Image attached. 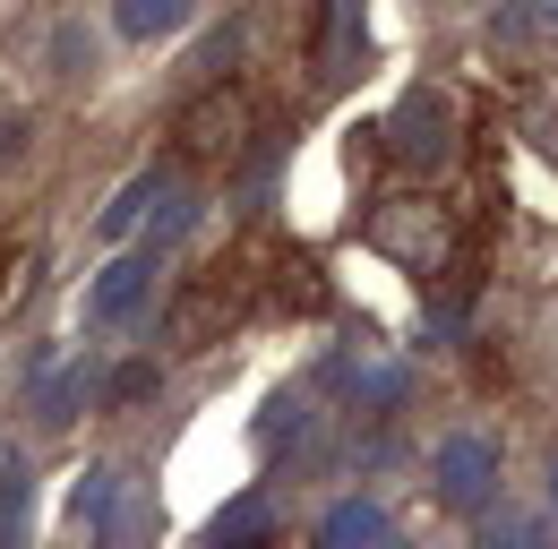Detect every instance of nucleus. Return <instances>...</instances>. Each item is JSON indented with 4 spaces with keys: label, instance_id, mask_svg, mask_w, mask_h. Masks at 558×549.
I'll return each instance as SVG.
<instances>
[{
    "label": "nucleus",
    "instance_id": "obj_16",
    "mask_svg": "<svg viewBox=\"0 0 558 549\" xmlns=\"http://www.w3.org/2000/svg\"><path fill=\"white\" fill-rule=\"evenodd\" d=\"M26 155V112H0V163H17Z\"/></svg>",
    "mask_w": 558,
    "mask_h": 549
},
{
    "label": "nucleus",
    "instance_id": "obj_5",
    "mask_svg": "<svg viewBox=\"0 0 558 549\" xmlns=\"http://www.w3.org/2000/svg\"><path fill=\"white\" fill-rule=\"evenodd\" d=\"M429 489H438V507H456V515L498 507V438H489V429H447V438L429 447Z\"/></svg>",
    "mask_w": 558,
    "mask_h": 549
},
{
    "label": "nucleus",
    "instance_id": "obj_19",
    "mask_svg": "<svg viewBox=\"0 0 558 549\" xmlns=\"http://www.w3.org/2000/svg\"><path fill=\"white\" fill-rule=\"evenodd\" d=\"M550 9H558V0H550Z\"/></svg>",
    "mask_w": 558,
    "mask_h": 549
},
{
    "label": "nucleus",
    "instance_id": "obj_8",
    "mask_svg": "<svg viewBox=\"0 0 558 549\" xmlns=\"http://www.w3.org/2000/svg\"><path fill=\"white\" fill-rule=\"evenodd\" d=\"M163 190H172V172H163V163H155V172H138L130 190H112V206L95 215V232H104L112 249H121V241H138V232H146V215L163 206Z\"/></svg>",
    "mask_w": 558,
    "mask_h": 549
},
{
    "label": "nucleus",
    "instance_id": "obj_2",
    "mask_svg": "<svg viewBox=\"0 0 558 549\" xmlns=\"http://www.w3.org/2000/svg\"><path fill=\"white\" fill-rule=\"evenodd\" d=\"M387 155H396V172H413V181H438L456 155H464V103L447 95V86H404L396 95V112H387Z\"/></svg>",
    "mask_w": 558,
    "mask_h": 549
},
{
    "label": "nucleus",
    "instance_id": "obj_13",
    "mask_svg": "<svg viewBox=\"0 0 558 549\" xmlns=\"http://www.w3.org/2000/svg\"><path fill=\"white\" fill-rule=\"evenodd\" d=\"M215 549H267V498H232L223 507V524L207 533Z\"/></svg>",
    "mask_w": 558,
    "mask_h": 549
},
{
    "label": "nucleus",
    "instance_id": "obj_11",
    "mask_svg": "<svg viewBox=\"0 0 558 549\" xmlns=\"http://www.w3.org/2000/svg\"><path fill=\"white\" fill-rule=\"evenodd\" d=\"M86 395H95V361H61V378L35 387V420L44 429H70L77 412H86Z\"/></svg>",
    "mask_w": 558,
    "mask_h": 549
},
{
    "label": "nucleus",
    "instance_id": "obj_3",
    "mask_svg": "<svg viewBox=\"0 0 558 549\" xmlns=\"http://www.w3.org/2000/svg\"><path fill=\"white\" fill-rule=\"evenodd\" d=\"M369 241L404 274H447V258H456V206L429 198V190H387L369 206Z\"/></svg>",
    "mask_w": 558,
    "mask_h": 549
},
{
    "label": "nucleus",
    "instance_id": "obj_6",
    "mask_svg": "<svg viewBox=\"0 0 558 549\" xmlns=\"http://www.w3.org/2000/svg\"><path fill=\"white\" fill-rule=\"evenodd\" d=\"M155 249H130V258H112V267L86 283V327H138L146 301H155Z\"/></svg>",
    "mask_w": 558,
    "mask_h": 549
},
{
    "label": "nucleus",
    "instance_id": "obj_12",
    "mask_svg": "<svg viewBox=\"0 0 558 549\" xmlns=\"http://www.w3.org/2000/svg\"><path fill=\"white\" fill-rule=\"evenodd\" d=\"M26 507H35V480H26V455L0 447V549L26 541Z\"/></svg>",
    "mask_w": 558,
    "mask_h": 549
},
{
    "label": "nucleus",
    "instance_id": "obj_17",
    "mask_svg": "<svg viewBox=\"0 0 558 549\" xmlns=\"http://www.w3.org/2000/svg\"><path fill=\"white\" fill-rule=\"evenodd\" d=\"M542 146H550V155H558V112H542Z\"/></svg>",
    "mask_w": 558,
    "mask_h": 549
},
{
    "label": "nucleus",
    "instance_id": "obj_4",
    "mask_svg": "<svg viewBox=\"0 0 558 549\" xmlns=\"http://www.w3.org/2000/svg\"><path fill=\"white\" fill-rule=\"evenodd\" d=\"M250 130H258V103H250V86H207V95H190V112H181V163H198V172H215V163H232L241 146H250Z\"/></svg>",
    "mask_w": 558,
    "mask_h": 549
},
{
    "label": "nucleus",
    "instance_id": "obj_1",
    "mask_svg": "<svg viewBox=\"0 0 558 549\" xmlns=\"http://www.w3.org/2000/svg\"><path fill=\"white\" fill-rule=\"evenodd\" d=\"M70 533L86 549H146L155 541V498H146V473L130 464H86L70 498Z\"/></svg>",
    "mask_w": 558,
    "mask_h": 549
},
{
    "label": "nucleus",
    "instance_id": "obj_14",
    "mask_svg": "<svg viewBox=\"0 0 558 549\" xmlns=\"http://www.w3.org/2000/svg\"><path fill=\"white\" fill-rule=\"evenodd\" d=\"M292 429H301V395L283 387V395H267V412H258V447L276 455V447H283V438H292Z\"/></svg>",
    "mask_w": 558,
    "mask_h": 549
},
{
    "label": "nucleus",
    "instance_id": "obj_9",
    "mask_svg": "<svg viewBox=\"0 0 558 549\" xmlns=\"http://www.w3.org/2000/svg\"><path fill=\"white\" fill-rule=\"evenodd\" d=\"M396 541V524H387V507H369V498H336L327 515H318V549H378Z\"/></svg>",
    "mask_w": 558,
    "mask_h": 549
},
{
    "label": "nucleus",
    "instance_id": "obj_15",
    "mask_svg": "<svg viewBox=\"0 0 558 549\" xmlns=\"http://www.w3.org/2000/svg\"><path fill=\"white\" fill-rule=\"evenodd\" d=\"M44 61H61V69H86V35H77V26H61V35L44 44Z\"/></svg>",
    "mask_w": 558,
    "mask_h": 549
},
{
    "label": "nucleus",
    "instance_id": "obj_7",
    "mask_svg": "<svg viewBox=\"0 0 558 549\" xmlns=\"http://www.w3.org/2000/svg\"><path fill=\"white\" fill-rule=\"evenodd\" d=\"M473 524H482V549H558V507H533V498L482 507Z\"/></svg>",
    "mask_w": 558,
    "mask_h": 549
},
{
    "label": "nucleus",
    "instance_id": "obj_18",
    "mask_svg": "<svg viewBox=\"0 0 558 549\" xmlns=\"http://www.w3.org/2000/svg\"><path fill=\"white\" fill-rule=\"evenodd\" d=\"M378 549H396V541H378Z\"/></svg>",
    "mask_w": 558,
    "mask_h": 549
},
{
    "label": "nucleus",
    "instance_id": "obj_10",
    "mask_svg": "<svg viewBox=\"0 0 558 549\" xmlns=\"http://www.w3.org/2000/svg\"><path fill=\"white\" fill-rule=\"evenodd\" d=\"M198 17V0H112V35L121 44H163Z\"/></svg>",
    "mask_w": 558,
    "mask_h": 549
}]
</instances>
